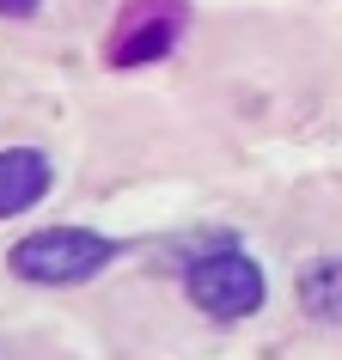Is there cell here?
<instances>
[{
	"label": "cell",
	"mask_w": 342,
	"mask_h": 360,
	"mask_svg": "<svg viewBox=\"0 0 342 360\" xmlns=\"http://www.w3.org/2000/svg\"><path fill=\"white\" fill-rule=\"evenodd\" d=\"M110 257H116V245L98 238V232L49 226V232H31V238L13 245V275L19 281H37V287H74V281H92Z\"/></svg>",
	"instance_id": "1"
},
{
	"label": "cell",
	"mask_w": 342,
	"mask_h": 360,
	"mask_svg": "<svg viewBox=\"0 0 342 360\" xmlns=\"http://www.w3.org/2000/svg\"><path fill=\"white\" fill-rule=\"evenodd\" d=\"M184 287H190V300L202 305L208 318H251V311L263 305V293H269L257 257H245V250H232V245L196 257L190 275H184Z\"/></svg>",
	"instance_id": "2"
},
{
	"label": "cell",
	"mask_w": 342,
	"mask_h": 360,
	"mask_svg": "<svg viewBox=\"0 0 342 360\" xmlns=\"http://www.w3.org/2000/svg\"><path fill=\"white\" fill-rule=\"evenodd\" d=\"M171 37H177V0H141V6H129V25L116 37V68L165 56Z\"/></svg>",
	"instance_id": "3"
},
{
	"label": "cell",
	"mask_w": 342,
	"mask_h": 360,
	"mask_svg": "<svg viewBox=\"0 0 342 360\" xmlns=\"http://www.w3.org/2000/svg\"><path fill=\"white\" fill-rule=\"evenodd\" d=\"M49 159L37 147H6L0 153V220H13V214L37 208L43 195H49Z\"/></svg>",
	"instance_id": "4"
},
{
	"label": "cell",
	"mask_w": 342,
	"mask_h": 360,
	"mask_svg": "<svg viewBox=\"0 0 342 360\" xmlns=\"http://www.w3.org/2000/svg\"><path fill=\"white\" fill-rule=\"evenodd\" d=\"M300 305L324 323H342V257H318L300 275Z\"/></svg>",
	"instance_id": "5"
},
{
	"label": "cell",
	"mask_w": 342,
	"mask_h": 360,
	"mask_svg": "<svg viewBox=\"0 0 342 360\" xmlns=\"http://www.w3.org/2000/svg\"><path fill=\"white\" fill-rule=\"evenodd\" d=\"M0 13H6V19H31V13H37V0H0Z\"/></svg>",
	"instance_id": "6"
}]
</instances>
